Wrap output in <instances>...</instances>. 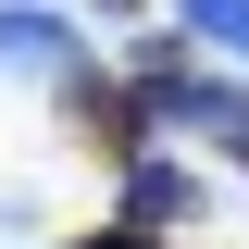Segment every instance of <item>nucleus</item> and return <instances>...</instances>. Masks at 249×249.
I'll use <instances>...</instances> for the list:
<instances>
[{
    "instance_id": "7ed1b4c3",
    "label": "nucleus",
    "mask_w": 249,
    "mask_h": 249,
    "mask_svg": "<svg viewBox=\"0 0 249 249\" xmlns=\"http://www.w3.org/2000/svg\"><path fill=\"white\" fill-rule=\"evenodd\" d=\"M187 25L224 37V50H249V0H187Z\"/></svg>"
},
{
    "instance_id": "f257e3e1",
    "label": "nucleus",
    "mask_w": 249,
    "mask_h": 249,
    "mask_svg": "<svg viewBox=\"0 0 249 249\" xmlns=\"http://www.w3.org/2000/svg\"><path fill=\"white\" fill-rule=\"evenodd\" d=\"M0 62H50V75H62V62H75V37H62L50 13H0Z\"/></svg>"
},
{
    "instance_id": "f03ea898",
    "label": "nucleus",
    "mask_w": 249,
    "mask_h": 249,
    "mask_svg": "<svg viewBox=\"0 0 249 249\" xmlns=\"http://www.w3.org/2000/svg\"><path fill=\"white\" fill-rule=\"evenodd\" d=\"M124 212H137V224H175V212H187V175H175V162H137Z\"/></svg>"
}]
</instances>
